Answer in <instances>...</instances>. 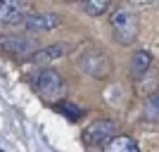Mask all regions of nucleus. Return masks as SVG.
Returning a JSON list of instances; mask_svg holds the SVG:
<instances>
[{
  "mask_svg": "<svg viewBox=\"0 0 159 152\" xmlns=\"http://www.w3.org/2000/svg\"><path fill=\"white\" fill-rule=\"evenodd\" d=\"M31 86L45 102H57L64 95V88H66L62 74L55 71V69H40V71H36L31 79Z\"/></svg>",
  "mask_w": 159,
  "mask_h": 152,
  "instance_id": "f257e3e1",
  "label": "nucleus"
},
{
  "mask_svg": "<svg viewBox=\"0 0 159 152\" xmlns=\"http://www.w3.org/2000/svg\"><path fill=\"white\" fill-rule=\"evenodd\" d=\"M112 33H114V40L121 43V45H131L135 43L138 38V19H135V14L126 7H116L112 10Z\"/></svg>",
  "mask_w": 159,
  "mask_h": 152,
  "instance_id": "f03ea898",
  "label": "nucleus"
},
{
  "mask_svg": "<svg viewBox=\"0 0 159 152\" xmlns=\"http://www.w3.org/2000/svg\"><path fill=\"white\" fill-rule=\"evenodd\" d=\"M79 69L86 74V76H90V79H107V76L112 74V62H109V57H107L102 50L88 48L79 57Z\"/></svg>",
  "mask_w": 159,
  "mask_h": 152,
  "instance_id": "7ed1b4c3",
  "label": "nucleus"
},
{
  "mask_svg": "<svg viewBox=\"0 0 159 152\" xmlns=\"http://www.w3.org/2000/svg\"><path fill=\"white\" fill-rule=\"evenodd\" d=\"M119 128H116V124L109 119H98L93 121V124L86 128V133H83V140H86V145L90 147H100V145H107L109 140H114L116 136H119Z\"/></svg>",
  "mask_w": 159,
  "mask_h": 152,
  "instance_id": "20e7f679",
  "label": "nucleus"
},
{
  "mask_svg": "<svg viewBox=\"0 0 159 152\" xmlns=\"http://www.w3.org/2000/svg\"><path fill=\"white\" fill-rule=\"evenodd\" d=\"M0 50H5L7 55L12 57H31L36 53V43L26 36H0Z\"/></svg>",
  "mask_w": 159,
  "mask_h": 152,
  "instance_id": "39448f33",
  "label": "nucleus"
},
{
  "mask_svg": "<svg viewBox=\"0 0 159 152\" xmlns=\"http://www.w3.org/2000/svg\"><path fill=\"white\" fill-rule=\"evenodd\" d=\"M26 17H29L26 5L12 2V0H7V2L0 0V24H12V26L21 24V26H24V19H26Z\"/></svg>",
  "mask_w": 159,
  "mask_h": 152,
  "instance_id": "423d86ee",
  "label": "nucleus"
},
{
  "mask_svg": "<svg viewBox=\"0 0 159 152\" xmlns=\"http://www.w3.org/2000/svg\"><path fill=\"white\" fill-rule=\"evenodd\" d=\"M62 24L60 14L55 12H43V14H29L24 19V29L26 31H50V29H57Z\"/></svg>",
  "mask_w": 159,
  "mask_h": 152,
  "instance_id": "0eeeda50",
  "label": "nucleus"
},
{
  "mask_svg": "<svg viewBox=\"0 0 159 152\" xmlns=\"http://www.w3.org/2000/svg\"><path fill=\"white\" fill-rule=\"evenodd\" d=\"M64 53H66L64 45H48V48H43V50H36V53L31 55V60L43 67V64H48V62H55V60H60V57H64Z\"/></svg>",
  "mask_w": 159,
  "mask_h": 152,
  "instance_id": "6e6552de",
  "label": "nucleus"
},
{
  "mask_svg": "<svg viewBox=\"0 0 159 152\" xmlns=\"http://www.w3.org/2000/svg\"><path fill=\"white\" fill-rule=\"evenodd\" d=\"M150 64H152V55L147 53V50H138L131 60V76L133 79H140L150 69Z\"/></svg>",
  "mask_w": 159,
  "mask_h": 152,
  "instance_id": "1a4fd4ad",
  "label": "nucleus"
},
{
  "mask_svg": "<svg viewBox=\"0 0 159 152\" xmlns=\"http://www.w3.org/2000/svg\"><path fill=\"white\" fill-rule=\"evenodd\" d=\"M105 152H138V145L126 136H116L114 140H109L105 147Z\"/></svg>",
  "mask_w": 159,
  "mask_h": 152,
  "instance_id": "9d476101",
  "label": "nucleus"
},
{
  "mask_svg": "<svg viewBox=\"0 0 159 152\" xmlns=\"http://www.w3.org/2000/svg\"><path fill=\"white\" fill-rule=\"evenodd\" d=\"M112 10V5L107 2V0H88V2H81V12L90 14V17H100V14H105Z\"/></svg>",
  "mask_w": 159,
  "mask_h": 152,
  "instance_id": "9b49d317",
  "label": "nucleus"
},
{
  "mask_svg": "<svg viewBox=\"0 0 159 152\" xmlns=\"http://www.w3.org/2000/svg\"><path fill=\"white\" fill-rule=\"evenodd\" d=\"M145 119L147 121H157L159 119V93L150 95L145 102Z\"/></svg>",
  "mask_w": 159,
  "mask_h": 152,
  "instance_id": "f8f14e48",
  "label": "nucleus"
},
{
  "mask_svg": "<svg viewBox=\"0 0 159 152\" xmlns=\"http://www.w3.org/2000/svg\"><path fill=\"white\" fill-rule=\"evenodd\" d=\"M57 107H60V112H64L66 117H69V119H74V121H76V119L81 117V109H79L76 105H71V102H66V100H62V102H60Z\"/></svg>",
  "mask_w": 159,
  "mask_h": 152,
  "instance_id": "ddd939ff",
  "label": "nucleus"
},
{
  "mask_svg": "<svg viewBox=\"0 0 159 152\" xmlns=\"http://www.w3.org/2000/svg\"><path fill=\"white\" fill-rule=\"evenodd\" d=\"M88 152H98V150H88Z\"/></svg>",
  "mask_w": 159,
  "mask_h": 152,
  "instance_id": "4468645a",
  "label": "nucleus"
},
{
  "mask_svg": "<svg viewBox=\"0 0 159 152\" xmlns=\"http://www.w3.org/2000/svg\"><path fill=\"white\" fill-rule=\"evenodd\" d=\"M0 152H2V150H0Z\"/></svg>",
  "mask_w": 159,
  "mask_h": 152,
  "instance_id": "2eb2a0df",
  "label": "nucleus"
}]
</instances>
